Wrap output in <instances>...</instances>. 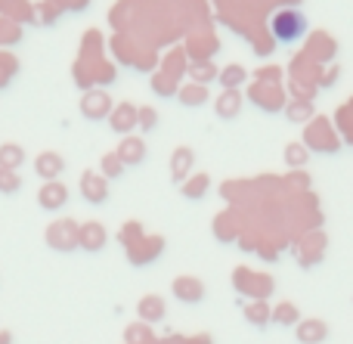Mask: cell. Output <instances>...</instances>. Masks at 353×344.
I'll return each mask as SVG.
<instances>
[{
    "label": "cell",
    "instance_id": "cell-1",
    "mask_svg": "<svg viewBox=\"0 0 353 344\" xmlns=\"http://www.w3.org/2000/svg\"><path fill=\"white\" fill-rule=\"evenodd\" d=\"M112 109H115V103H112L109 90H87L84 97H81V118L84 121H109Z\"/></svg>",
    "mask_w": 353,
    "mask_h": 344
},
{
    "label": "cell",
    "instance_id": "cell-2",
    "mask_svg": "<svg viewBox=\"0 0 353 344\" xmlns=\"http://www.w3.org/2000/svg\"><path fill=\"white\" fill-rule=\"evenodd\" d=\"M105 124L112 128V134L130 136L137 130V124H140V105L121 99V103H115V109H112V115H109V121H105Z\"/></svg>",
    "mask_w": 353,
    "mask_h": 344
},
{
    "label": "cell",
    "instance_id": "cell-3",
    "mask_svg": "<svg viewBox=\"0 0 353 344\" xmlns=\"http://www.w3.org/2000/svg\"><path fill=\"white\" fill-rule=\"evenodd\" d=\"M81 199H84L87 205H105L112 199V186L109 180L103 177L99 171H84L81 174Z\"/></svg>",
    "mask_w": 353,
    "mask_h": 344
},
{
    "label": "cell",
    "instance_id": "cell-4",
    "mask_svg": "<svg viewBox=\"0 0 353 344\" xmlns=\"http://www.w3.org/2000/svg\"><path fill=\"white\" fill-rule=\"evenodd\" d=\"M115 155L121 159L124 168H140L143 161L149 159V146H146V140H143V136L130 134V136H121V143H118Z\"/></svg>",
    "mask_w": 353,
    "mask_h": 344
},
{
    "label": "cell",
    "instance_id": "cell-5",
    "mask_svg": "<svg viewBox=\"0 0 353 344\" xmlns=\"http://www.w3.org/2000/svg\"><path fill=\"white\" fill-rule=\"evenodd\" d=\"M37 205H41L47 214H56L68 205V186L62 180H53V183H43L37 190Z\"/></svg>",
    "mask_w": 353,
    "mask_h": 344
},
{
    "label": "cell",
    "instance_id": "cell-6",
    "mask_svg": "<svg viewBox=\"0 0 353 344\" xmlns=\"http://www.w3.org/2000/svg\"><path fill=\"white\" fill-rule=\"evenodd\" d=\"M34 174L43 183H53V180H59L62 174H65V159H62L59 152H53V149H43L34 159Z\"/></svg>",
    "mask_w": 353,
    "mask_h": 344
},
{
    "label": "cell",
    "instance_id": "cell-7",
    "mask_svg": "<svg viewBox=\"0 0 353 344\" xmlns=\"http://www.w3.org/2000/svg\"><path fill=\"white\" fill-rule=\"evenodd\" d=\"M192 168H195V152L189 146H176L171 152V165H168V171H171V180L176 186H183L189 177H192Z\"/></svg>",
    "mask_w": 353,
    "mask_h": 344
},
{
    "label": "cell",
    "instance_id": "cell-8",
    "mask_svg": "<svg viewBox=\"0 0 353 344\" xmlns=\"http://www.w3.org/2000/svg\"><path fill=\"white\" fill-rule=\"evenodd\" d=\"M304 31V19L298 16V12H292V10H282L279 16L273 19V34L279 37V41H298V34Z\"/></svg>",
    "mask_w": 353,
    "mask_h": 344
},
{
    "label": "cell",
    "instance_id": "cell-9",
    "mask_svg": "<svg viewBox=\"0 0 353 344\" xmlns=\"http://www.w3.org/2000/svg\"><path fill=\"white\" fill-rule=\"evenodd\" d=\"M105 242H109V236H105V227H103V223L90 221V223H84V227H81L78 245L84 248V252H103Z\"/></svg>",
    "mask_w": 353,
    "mask_h": 344
},
{
    "label": "cell",
    "instance_id": "cell-10",
    "mask_svg": "<svg viewBox=\"0 0 353 344\" xmlns=\"http://www.w3.org/2000/svg\"><path fill=\"white\" fill-rule=\"evenodd\" d=\"M214 112H217L220 121H232V118L242 112V93L239 90H223L214 103Z\"/></svg>",
    "mask_w": 353,
    "mask_h": 344
},
{
    "label": "cell",
    "instance_id": "cell-11",
    "mask_svg": "<svg viewBox=\"0 0 353 344\" xmlns=\"http://www.w3.org/2000/svg\"><path fill=\"white\" fill-rule=\"evenodd\" d=\"M25 161H28V152H25V146H19V143H3L0 146V168H6V171H22Z\"/></svg>",
    "mask_w": 353,
    "mask_h": 344
},
{
    "label": "cell",
    "instance_id": "cell-12",
    "mask_svg": "<svg viewBox=\"0 0 353 344\" xmlns=\"http://www.w3.org/2000/svg\"><path fill=\"white\" fill-rule=\"evenodd\" d=\"M174 295L180 298V301H186V304H199L201 298H205V285H201L199 279H192V276H180L174 283Z\"/></svg>",
    "mask_w": 353,
    "mask_h": 344
},
{
    "label": "cell",
    "instance_id": "cell-13",
    "mask_svg": "<svg viewBox=\"0 0 353 344\" xmlns=\"http://www.w3.org/2000/svg\"><path fill=\"white\" fill-rule=\"evenodd\" d=\"M329 335V326L323 320H307L298 326V341L301 344H323Z\"/></svg>",
    "mask_w": 353,
    "mask_h": 344
},
{
    "label": "cell",
    "instance_id": "cell-14",
    "mask_svg": "<svg viewBox=\"0 0 353 344\" xmlns=\"http://www.w3.org/2000/svg\"><path fill=\"white\" fill-rule=\"evenodd\" d=\"M176 99H180L186 109H199V105L208 103V87L205 84H186L176 90Z\"/></svg>",
    "mask_w": 353,
    "mask_h": 344
},
{
    "label": "cell",
    "instance_id": "cell-15",
    "mask_svg": "<svg viewBox=\"0 0 353 344\" xmlns=\"http://www.w3.org/2000/svg\"><path fill=\"white\" fill-rule=\"evenodd\" d=\"M208 186H211V177H208V174H195V177H189L180 190H183V196H186L189 202H199V199L208 196Z\"/></svg>",
    "mask_w": 353,
    "mask_h": 344
},
{
    "label": "cell",
    "instance_id": "cell-16",
    "mask_svg": "<svg viewBox=\"0 0 353 344\" xmlns=\"http://www.w3.org/2000/svg\"><path fill=\"white\" fill-rule=\"evenodd\" d=\"M217 78H220V87H223V90H239V87L248 81V72H245L242 65H226Z\"/></svg>",
    "mask_w": 353,
    "mask_h": 344
},
{
    "label": "cell",
    "instance_id": "cell-17",
    "mask_svg": "<svg viewBox=\"0 0 353 344\" xmlns=\"http://www.w3.org/2000/svg\"><path fill=\"white\" fill-rule=\"evenodd\" d=\"M124 171H128V168L121 165V159H118L115 152H105V155H103V161H99V174H103V177L109 180V183H112V180H121V177H124Z\"/></svg>",
    "mask_w": 353,
    "mask_h": 344
},
{
    "label": "cell",
    "instance_id": "cell-18",
    "mask_svg": "<svg viewBox=\"0 0 353 344\" xmlns=\"http://www.w3.org/2000/svg\"><path fill=\"white\" fill-rule=\"evenodd\" d=\"M155 128H159V109L155 105H140V124H137V130L140 134H152Z\"/></svg>",
    "mask_w": 353,
    "mask_h": 344
},
{
    "label": "cell",
    "instance_id": "cell-19",
    "mask_svg": "<svg viewBox=\"0 0 353 344\" xmlns=\"http://www.w3.org/2000/svg\"><path fill=\"white\" fill-rule=\"evenodd\" d=\"M22 190V177L16 171H6L0 168V196H12V192Z\"/></svg>",
    "mask_w": 353,
    "mask_h": 344
},
{
    "label": "cell",
    "instance_id": "cell-20",
    "mask_svg": "<svg viewBox=\"0 0 353 344\" xmlns=\"http://www.w3.org/2000/svg\"><path fill=\"white\" fill-rule=\"evenodd\" d=\"M140 314L146 316V320H161L165 304H161V298H143V301H140Z\"/></svg>",
    "mask_w": 353,
    "mask_h": 344
},
{
    "label": "cell",
    "instance_id": "cell-21",
    "mask_svg": "<svg viewBox=\"0 0 353 344\" xmlns=\"http://www.w3.org/2000/svg\"><path fill=\"white\" fill-rule=\"evenodd\" d=\"M273 320L282 323V326H292V323H298V307H294V304H279V307L273 310Z\"/></svg>",
    "mask_w": 353,
    "mask_h": 344
},
{
    "label": "cell",
    "instance_id": "cell-22",
    "mask_svg": "<svg viewBox=\"0 0 353 344\" xmlns=\"http://www.w3.org/2000/svg\"><path fill=\"white\" fill-rule=\"evenodd\" d=\"M245 316H248L251 323H257V326H267V320H270V314H267V307H263V304L248 307V310H245Z\"/></svg>",
    "mask_w": 353,
    "mask_h": 344
},
{
    "label": "cell",
    "instance_id": "cell-23",
    "mask_svg": "<svg viewBox=\"0 0 353 344\" xmlns=\"http://www.w3.org/2000/svg\"><path fill=\"white\" fill-rule=\"evenodd\" d=\"M285 159H288V165H294V168L304 165V161H307L304 146H288V149H285Z\"/></svg>",
    "mask_w": 353,
    "mask_h": 344
},
{
    "label": "cell",
    "instance_id": "cell-24",
    "mask_svg": "<svg viewBox=\"0 0 353 344\" xmlns=\"http://www.w3.org/2000/svg\"><path fill=\"white\" fill-rule=\"evenodd\" d=\"M214 74H220V72H214L211 65H199V68L192 65V78H199L195 84H205V81H208V78H214Z\"/></svg>",
    "mask_w": 353,
    "mask_h": 344
},
{
    "label": "cell",
    "instance_id": "cell-25",
    "mask_svg": "<svg viewBox=\"0 0 353 344\" xmlns=\"http://www.w3.org/2000/svg\"><path fill=\"white\" fill-rule=\"evenodd\" d=\"M90 6V0H65V10L68 12H74V16H81V12Z\"/></svg>",
    "mask_w": 353,
    "mask_h": 344
},
{
    "label": "cell",
    "instance_id": "cell-26",
    "mask_svg": "<svg viewBox=\"0 0 353 344\" xmlns=\"http://www.w3.org/2000/svg\"><path fill=\"white\" fill-rule=\"evenodd\" d=\"M310 118V112H304V105H294V109H292V115H288V118H292V121H301V118Z\"/></svg>",
    "mask_w": 353,
    "mask_h": 344
}]
</instances>
